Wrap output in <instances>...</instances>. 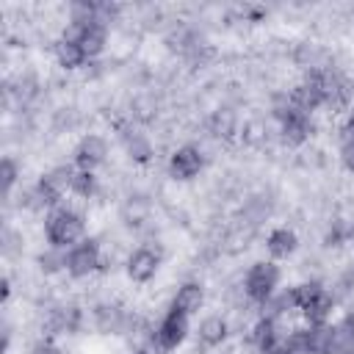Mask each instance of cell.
I'll list each match as a JSON object with an SVG mask.
<instances>
[{
	"instance_id": "20",
	"label": "cell",
	"mask_w": 354,
	"mask_h": 354,
	"mask_svg": "<svg viewBox=\"0 0 354 354\" xmlns=\"http://www.w3.org/2000/svg\"><path fill=\"white\" fill-rule=\"evenodd\" d=\"M39 266H41V271L44 274H55V271H64V266H66V252L64 249H47V252H41L39 254Z\"/></svg>"
},
{
	"instance_id": "4",
	"label": "cell",
	"mask_w": 354,
	"mask_h": 354,
	"mask_svg": "<svg viewBox=\"0 0 354 354\" xmlns=\"http://www.w3.org/2000/svg\"><path fill=\"white\" fill-rule=\"evenodd\" d=\"M102 268V246L97 238H83L80 243H75L72 249H66V266L64 271L72 279H86L91 274H97Z\"/></svg>"
},
{
	"instance_id": "17",
	"label": "cell",
	"mask_w": 354,
	"mask_h": 354,
	"mask_svg": "<svg viewBox=\"0 0 354 354\" xmlns=\"http://www.w3.org/2000/svg\"><path fill=\"white\" fill-rule=\"evenodd\" d=\"M127 155L136 163H147L152 158V141L144 133H127Z\"/></svg>"
},
{
	"instance_id": "15",
	"label": "cell",
	"mask_w": 354,
	"mask_h": 354,
	"mask_svg": "<svg viewBox=\"0 0 354 354\" xmlns=\"http://www.w3.org/2000/svg\"><path fill=\"white\" fill-rule=\"evenodd\" d=\"M94 321H97V326L102 329V332H119L122 326H124V313L116 307V304H100L97 310H94Z\"/></svg>"
},
{
	"instance_id": "22",
	"label": "cell",
	"mask_w": 354,
	"mask_h": 354,
	"mask_svg": "<svg viewBox=\"0 0 354 354\" xmlns=\"http://www.w3.org/2000/svg\"><path fill=\"white\" fill-rule=\"evenodd\" d=\"M340 163H343V169L354 171V138H343V144H340Z\"/></svg>"
},
{
	"instance_id": "24",
	"label": "cell",
	"mask_w": 354,
	"mask_h": 354,
	"mask_svg": "<svg viewBox=\"0 0 354 354\" xmlns=\"http://www.w3.org/2000/svg\"><path fill=\"white\" fill-rule=\"evenodd\" d=\"M343 138H354V111L346 116V122H343Z\"/></svg>"
},
{
	"instance_id": "3",
	"label": "cell",
	"mask_w": 354,
	"mask_h": 354,
	"mask_svg": "<svg viewBox=\"0 0 354 354\" xmlns=\"http://www.w3.org/2000/svg\"><path fill=\"white\" fill-rule=\"evenodd\" d=\"M279 282H282V271L274 260H257L249 266L246 277H243V293L252 304H268L277 293H279Z\"/></svg>"
},
{
	"instance_id": "18",
	"label": "cell",
	"mask_w": 354,
	"mask_h": 354,
	"mask_svg": "<svg viewBox=\"0 0 354 354\" xmlns=\"http://www.w3.org/2000/svg\"><path fill=\"white\" fill-rule=\"evenodd\" d=\"M72 194L80 196V199H91V196L97 194V174H94V171L75 169V177H72Z\"/></svg>"
},
{
	"instance_id": "19",
	"label": "cell",
	"mask_w": 354,
	"mask_h": 354,
	"mask_svg": "<svg viewBox=\"0 0 354 354\" xmlns=\"http://www.w3.org/2000/svg\"><path fill=\"white\" fill-rule=\"evenodd\" d=\"M19 163L11 158V155H6L3 160H0V191H3V196H8L11 191H14V185H17V180H19Z\"/></svg>"
},
{
	"instance_id": "14",
	"label": "cell",
	"mask_w": 354,
	"mask_h": 354,
	"mask_svg": "<svg viewBox=\"0 0 354 354\" xmlns=\"http://www.w3.org/2000/svg\"><path fill=\"white\" fill-rule=\"evenodd\" d=\"M53 55H55V64L61 66V69H80L88 58H86V53L80 50V44H75V41H69V39H58L55 44H53Z\"/></svg>"
},
{
	"instance_id": "12",
	"label": "cell",
	"mask_w": 354,
	"mask_h": 354,
	"mask_svg": "<svg viewBox=\"0 0 354 354\" xmlns=\"http://www.w3.org/2000/svg\"><path fill=\"white\" fill-rule=\"evenodd\" d=\"M296 249H299V235L290 227H274L266 235V252H268V257L274 263L277 260H288Z\"/></svg>"
},
{
	"instance_id": "11",
	"label": "cell",
	"mask_w": 354,
	"mask_h": 354,
	"mask_svg": "<svg viewBox=\"0 0 354 354\" xmlns=\"http://www.w3.org/2000/svg\"><path fill=\"white\" fill-rule=\"evenodd\" d=\"M202 304H205V288H202L199 282L188 279V282H183V285L174 290L169 310H177V313H183V315L191 318V315H196V313L202 310Z\"/></svg>"
},
{
	"instance_id": "8",
	"label": "cell",
	"mask_w": 354,
	"mask_h": 354,
	"mask_svg": "<svg viewBox=\"0 0 354 354\" xmlns=\"http://www.w3.org/2000/svg\"><path fill=\"white\" fill-rule=\"evenodd\" d=\"M205 169V152L196 144H183L169 155V177L188 183Z\"/></svg>"
},
{
	"instance_id": "10",
	"label": "cell",
	"mask_w": 354,
	"mask_h": 354,
	"mask_svg": "<svg viewBox=\"0 0 354 354\" xmlns=\"http://www.w3.org/2000/svg\"><path fill=\"white\" fill-rule=\"evenodd\" d=\"M313 130H315L313 113H304V111H296V113H290L288 119L279 122V136L290 147H301L313 136Z\"/></svg>"
},
{
	"instance_id": "7",
	"label": "cell",
	"mask_w": 354,
	"mask_h": 354,
	"mask_svg": "<svg viewBox=\"0 0 354 354\" xmlns=\"http://www.w3.org/2000/svg\"><path fill=\"white\" fill-rule=\"evenodd\" d=\"M105 160H108V141H105L100 133H86V136L75 144V149H72V163H75V169L97 171Z\"/></svg>"
},
{
	"instance_id": "9",
	"label": "cell",
	"mask_w": 354,
	"mask_h": 354,
	"mask_svg": "<svg viewBox=\"0 0 354 354\" xmlns=\"http://www.w3.org/2000/svg\"><path fill=\"white\" fill-rule=\"evenodd\" d=\"M124 271H127V277H130L133 282H138V285L152 282L155 274L160 271V252L152 249V246H138V249H133V252L127 254V260H124Z\"/></svg>"
},
{
	"instance_id": "21",
	"label": "cell",
	"mask_w": 354,
	"mask_h": 354,
	"mask_svg": "<svg viewBox=\"0 0 354 354\" xmlns=\"http://www.w3.org/2000/svg\"><path fill=\"white\" fill-rule=\"evenodd\" d=\"M210 130H213V136H230L232 130H235V113L232 111H216L213 116H210Z\"/></svg>"
},
{
	"instance_id": "23",
	"label": "cell",
	"mask_w": 354,
	"mask_h": 354,
	"mask_svg": "<svg viewBox=\"0 0 354 354\" xmlns=\"http://www.w3.org/2000/svg\"><path fill=\"white\" fill-rule=\"evenodd\" d=\"M28 354H64V348H61L55 340H39V343L30 346Z\"/></svg>"
},
{
	"instance_id": "25",
	"label": "cell",
	"mask_w": 354,
	"mask_h": 354,
	"mask_svg": "<svg viewBox=\"0 0 354 354\" xmlns=\"http://www.w3.org/2000/svg\"><path fill=\"white\" fill-rule=\"evenodd\" d=\"M343 354H354V343H351V346H348V348H346Z\"/></svg>"
},
{
	"instance_id": "5",
	"label": "cell",
	"mask_w": 354,
	"mask_h": 354,
	"mask_svg": "<svg viewBox=\"0 0 354 354\" xmlns=\"http://www.w3.org/2000/svg\"><path fill=\"white\" fill-rule=\"evenodd\" d=\"M61 39H69V41L80 44V50L91 61V58L102 55V50L108 44V25H102L97 19L94 22H75V19H69L64 33H61Z\"/></svg>"
},
{
	"instance_id": "1",
	"label": "cell",
	"mask_w": 354,
	"mask_h": 354,
	"mask_svg": "<svg viewBox=\"0 0 354 354\" xmlns=\"http://www.w3.org/2000/svg\"><path fill=\"white\" fill-rule=\"evenodd\" d=\"M44 238L53 249H72L86 238V218L69 205H58L44 216Z\"/></svg>"
},
{
	"instance_id": "6",
	"label": "cell",
	"mask_w": 354,
	"mask_h": 354,
	"mask_svg": "<svg viewBox=\"0 0 354 354\" xmlns=\"http://www.w3.org/2000/svg\"><path fill=\"white\" fill-rule=\"evenodd\" d=\"M188 332H191V318L177 313V310H166V315L158 321V326L152 332V343L163 354H169V351H177L185 343Z\"/></svg>"
},
{
	"instance_id": "13",
	"label": "cell",
	"mask_w": 354,
	"mask_h": 354,
	"mask_svg": "<svg viewBox=\"0 0 354 354\" xmlns=\"http://www.w3.org/2000/svg\"><path fill=\"white\" fill-rule=\"evenodd\" d=\"M227 332H230L227 318H221V315H205L199 321V326H196V340L205 348H218L227 340Z\"/></svg>"
},
{
	"instance_id": "16",
	"label": "cell",
	"mask_w": 354,
	"mask_h": 354,
	"mask_svg": "<svg viewBox=\"0 0 354 354\" xmlns=\"http://www.w3.org/2000/svg\"><path fill=\"white\" fill-rule=\"evenodd\" d=\"M77 324H80V310H77V307H72V304L58 307V310L53 313V329H55V332H61V335L75 332V329H77Z\"/></svg>"
},
{
	"instance_id": "2",
	"label": "cell",
	"mask_w": 354,
	"mask_h": 354,
	"mask_svg": "<svg viewBox=\"0 0 354 354\" xmlns=\"http://www.w3.org/2000/svg\"><path fill=\"white\" fill-rule=\"evenodd\" d=\"M293 299L299 307V315L304 318V324H329L332 310H335V296L315 279L293 285Z\"/></svg>"
}]
</instances>
